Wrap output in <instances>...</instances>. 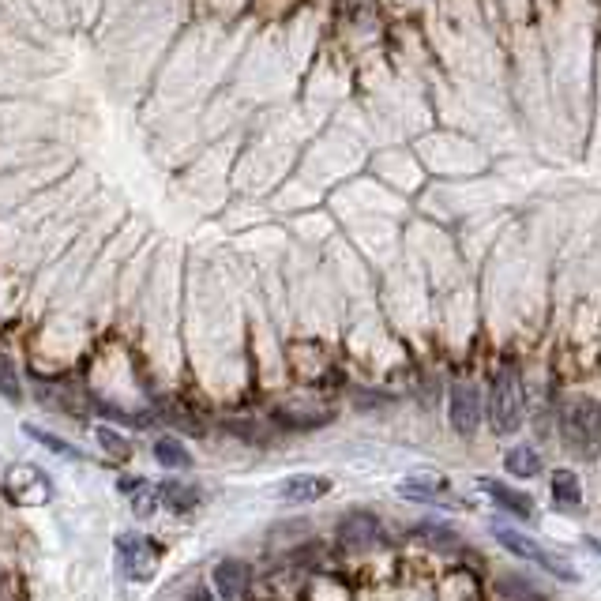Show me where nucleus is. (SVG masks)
I'll list each match as a JSON object with an SVG mask.
<instances>
[{
    "label": "nucleus",
    "mask_w": 601,
    "mask_h": 601,
    "mask_svg": "<svg viewBox=\"0 0 601 601\" xmlns=\"http://www.w3.org/2000/svg\"><path fill=\"white\" fill-rule=\"evenodd\" d=\"M155 496H158V504H166V508L177 511V515L192 511L203 500L200 489H196V485H185V481H162Z\"/></svg>",
    "instance_id": "ddd939ff"
},
{
    "label": "nucleus",
    "mask_w": 601,
    "mask_h": 601,
    "mask_svg": "<svg viewBox=\"0 0 601 601\" xmlns=\"http://www.w3.org/2000/svg\"><path fill=\"white\" fill-rule=\"evenodd\" d=\"M185 601H215V598H211V590H207V586H196V590H192Z\"/></svg>",
    "instance_id": "5701e85b"
},
{
    "label": "nucleus",
    "mask_w": 601,
    "mask_h": 601,
    "mask_svg": "<svg viewBox=\"0 0 601 601\" xmlns=\"http://www.w3.org/2000/svg\"><path fill=\"white\" fill-rule=\"evenodd\" d=\"M496 541L508 549V553L523 556V560H530V564H538V568H545L549 575H556V579H564V583H571L575 579V568H571L564 556L549 553L545 545H538L534 538H526V534H519V530H511V526H493Z\"/></svg>",
    "instance_id": "7ed1b4c3"
},
{
    "label": "nucleus",
    "mask_w": 601,
    "mask_h": 601,
    "mask_svg": "<svg viewBox=\"0 0 601 601\" xmlns=\"http://www.w3.org/2000/svg\"><path fill=\"white\" fill-rule=\"evenodd\" d=\"M38 399L53 406V410H64V414H83V406L87 399L79 395L76 384H68V380H38Z\"/></svg>",
    "instance_id": "9b49d317"
},
{
    "label": "nucleus",
    "mask_w": 601,
    "mask_h": 601,
    "mask_svg": "<svg viewBox=\"0 0 601 601\" xmlns=\"http://www.w3.org/2000/svg\"><path fill=\"white\" fill-rule=\"evenodd\" d=\"M481 493H489L500 504L504 511H511L515 519H534V500L526 493H515V489H508L504 481H496V478H481Z\"/></svg>",
    "instance_id": "f8f14e48"
},
{
    "label": "nucleus",
    "mask_w": 601,
    "mask_h": 601,
    "mask_svg": "<svg viewBox=\"0 0 601 601\" xmlns=\"http://www.w3.org/2000/svg\"><path fill=\"white\" fill-rule=\"evenodd\" d=\"M553 500L556 508L575 511L583 504V489H579V478L571 470H553Z\"/></svg>",
    "instance_id": "2eb2a0df"
},
{
    "label": "nucleus",
    "mask_w": 601,
    "mask_h": 601,
    "mask_svg": "<svg viewBox=\"0 0 601 601\" xmlns=\"http://www.w3.org/2000/svg\"><path fill=\"white\" fill-rule=\"evenodd\" d=\"M339 541L350 553H365V549H380L384 545V526L372 511H350L339 523Z\"/></svg>",
    "instance_id": "423d86ee"
},
{
    "label": "nucleus",
    "mask_w": 601,
    "mask_h": 601,
    "mask_svg": "<svg viewBox=\"0 0 601 601\" xmlns=\"http://www.w3.org/2000/svg\"><path fill=\"white\" fill-rule=\"evenodd\" d=\"M0 395L8 402H19L23 399V387H19V372L12 365V357L0 350Z\"/></svg>",
    "instance_id": "6ab92c4d"
},
{
    "label": "nucleus",
    "mask_w": 601,
    "mask_h": 601,
    "mask_svg": "<svg viewBox=\"0 0 601 601\" xmlns=\"http://www.w3.org/2000/svg\"><path fill=\"white\" fill-rule=\"evenodd\" d=\"M504 466H508V474H515V478H534V474H541V455L530 444H519L504 455Z\"/></svg>",
    "instance_id": "dca6fc26"
},
{
    "label": "nucleus",
    "mask_w": 601,
    "mask_h": 601,
    "mask_svg": "<svg viewBox=\"0 0 601 601\" xmlns=\"http://www.w3.org/2000/svg\"><path fill=\"white\" fill-rule=\"evenodd\" d=\"M327 493H331V478L324 474H297V478L282 481V489H278L286 504H312V500H324Z\"/></svg>",
    "instance_id": "9d476101"
},
{
    "label": "nucleus",
    "mask_w": 601,
    "mask_h": 601,
    "mask_svg": "<svg viewBox=\"0 0 601 601\" xmlns=\"http://www.w3.org/2000/svg\"><path fill=\"white\" fill-rule=\"evenodd\" d=\"M0 583H4V575H0ZM0 601H4V598H0Z\"/></svg>",
    "instance_id": "393cba45"
},
{
    "label": "nucleus",
    "mask_w": 601,
    "mask_h": 601,
    "mask_svg": "<svg viewBox=\"0 0 601 601\" xmlns=\"http://www.w3.org/2000/svg\"><path fill=\"white\" fill-rule=\"evenodd\" d=\"M23 432H27V436H31V440H38V444H46L49 451H57V455H64V459H83V455H79L76 447H72V444H64L61 436H53V432H46V429H34V425H23Z\"/></svg>",
    "instance_id": "aec40b11"
},
{
    "label": "nucleus",
    "mask_w": 601,
    "mask_h": 601,
    "mask_svg": "<svg viewBox=\"0 0 601 601\" xmlns=\"http://www.w3.org/2000/svg\"><path fill=\"white\" fill-rule=\"evenodd\" d=\"M4 496L16 500V504H23V508H31V504H49V500H53V485H49V478L38 470V466L19 463V466H12L8 478H4Z\"/></svg>",
    "instance_id": "20e7f679"
},
{
    "label": "nucleus",
    "mask_w": 601,
    "mask_h": 601,
    "mask_svg": "<svg viewBox=\"0 0 601 601\" xmlns=\"http://www.w3.org/2000/svg\"><path fill=\"white\" fill-rule=\"evenodd\" d=\"M414 538H421L429 549H436V553H455V549H463V534H455L451 526H440V523L414 526Z\"/></svg>",
    "instance_id": "4468645a"
},
{
    "label": "nucleus",
    "mask_w": 601,
    "mask_h": 601,
    "mask_svg": "<svg viewBox=\"0 0 601 601\" xmlns=\"http://www.w3.org/2000/svg\"><path fill=\"white\" fill-rule=\"evenodd\" d=\"M248 579H252V571H248L245 560H222V564L215 568L218 598H222V601H245Z\"/></svg>",
    "instance_id": "1a4fd4ad"
},
{
    "label": "nucleus",
    "mask_w": 601,
    "mask_h": 601,
    "mask_svg": "<svg viewBox=\"0 0 601 601\" xmlns=\"http://www.w3.org/2000/svg\"><path fill=\"white\" fill-rule=\"evenodd\" d=\"M399 493L406 500H417V504H432V508H455L459 496L447 493L444 478H432V474H414L399 485Z\"/></svg>",
    "instance_id": "6e6552de"
},
{
    "label": "nucleus",
    "mask_w": 601,
    "mask_h": 601,
    "mask_svg": "<svg viewBox=\"0 0 601 601\" xmlns=\"http://www.w3.org/2000/svg\"><path fill=\"white\" fill-rule=\"evenodd\" d=\"M496 590H500L504 598H515V601H549L545 590L534 586L530 579H523V575H504V579L496 583Z\"/></svg>",
    "instance_id": "f3484780"
},
{
    "label": "nucleus",
    "mask_w": 601,
    "mask_h": 601,
    "mask_svg": "<svg viewBox=\"0 0 601 601\" xmlns=\"http://www.w3.org/2000/svg\"><path fill=\"white\" fill-rule=\"evenodd\" d=\"M305 534H309V523H305V519L278 523V526H271V545H301Z\"/></svg>",
    "instance_id": "412c9836"
},
{
    "label": "nucleus",
    "mask_w": 601,
    "mask_h": 601,
    "mask_svg": "<svg viewBox=\"0 0 601 601\" xmlns=\"http://www.w3.org/2000/svg\"><path fill=\"white\" fill-rule=\"evenodd\" d=\"M155 459L162 466H170V470H185V466H192V455L185 451V444H177L170 436L155 440Z\"/></svg>",
    "instance_id": "a211bd4d"
},
{
    "label": "nucleus",
    "mask_w": 601,
    "mask_h": 601,
    "mask_svg": "<svg viewBox=\"0 0 601 601\" xmlns=\"http://www.w3.org/2000/svg\"><path fill=\"white\" fill-rule=\"evenodd\" d=\"M560 429H564L571 451H579L583 459H594V451H598V402L586 399V395L568 402V410L560 417Z\"/></svg>",
    "instance_id": "f03ea898"
},
{
    "label": "nucleus",
    "mask_w": 601,
    "mask_h": 601,
    "mask_svg": "<svg viewBox=\"0 0 601 601\" xmlns=\"http://www.w3.org/2000/svg\"><path fill=\"white\" fill-rule=\"evenodd\" d=\"M489 421L493 432L511 436V432L523 425V376L515 365H500L489 387Z\"/></svg>",
    "instance_id": "f257e3e1"
},
{
    "label": "nucleus",
    "mask_w": 601,
    "mask_h": 601,
    "mask_svg": "<svg viewBox=\"0 0 601 601\" xmlns=\"http://www.w3.org/2000/svg\"><path fill=\"white\" fill-rule=\"evenodd\" d=\"M447 417H451V425L455 432H463V436H474L481 425V395L474 384H455L451 387V399H447Z\"/></svg>",
    "instance_id": "0eeeda50"
},
{
    "label": "nucleus",
    "mask_w": 601,
    "mask_h": 601,
    "mask_svg": "<svg viewBox=\"0 0 601 601\" xmlns=\"http://www.w3.org/2000/svg\"><path fill=\"white\" fill-rule=\"evenodd\" d=\"M139 485H143L139 478H121V485H117V489H121V493H136Z\"/></svg>",
    "instance_id": "b1692460"
},
{
    "label": "nucleus",
    "mask_w": 601,
    "mask_h": 601,
    "mask_svg": "<svg viewBox=\"0 0 601 601\" xmlns=\"http://www.w3.org/2000/svg\"><path fill=\"white\" fill-rule=\"evenodd\" d=\"M117 553H121V564L128 579H136V583L155 579L158 556H162L158 553V541L143 538V534H121V538H117Z\"/></svg>",
    "instance_id": "39448f33"
},
{
    "label": "nucleus",
    "mask_w": 601,
    "mask_h": 601,
    "mask_svg": "<svg viewBox=\"0 0 601 601\" xmlns=\"http://www.w3.org/2000/svg\"><path fill=\"white\" fill-rule=\"evenodd\" d=\"M94 436H98V444L106 447V455H113V459H128V455H132V444H128L124 436H117L113 429H106V425L94 429Z\"/></svg>",
    "instance_id": "4be33fe9"
}]
</instances>
